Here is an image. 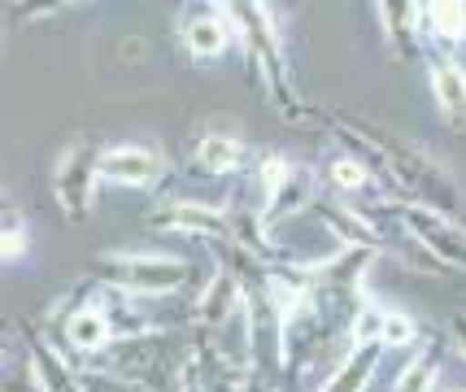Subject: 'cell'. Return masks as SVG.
Returning <instances> with one entry per match:
<instances>
[{"label": "cell", "instance_id": "cell-1", "mask_svg": "<svg viewBox=\"0 0 466 392\" xmlns=\"http://www.w3.org/2000/svg\"><path fill=\"white\" fill-rule=\"evenodd\" d=\"M223 14H227V26H231V44L240 48L244 57L248 79L262 83V92L284 118H301L305 105L297 83H292V70H288V53H284L279 22H275V9L240 0V5H223Z\"/></svg>", "mask_w": 466, "mask_h": 392}, {"label": "cell", "instance_id": "cell-2", "mask_svg": "<svg viewBox=\"0 0 466 392\" xmlns=\"http://www.w3.org/2000/svg\"><path fill=\"white\" fill-rule=\"evenodd\" d=\"M92 275H96V284L118 288L136 301H166V297L187 292L192 262L170 257V253H101Z\"/></svg>", "mask_w": 466, "mask_h": 392}, {"label": "cell", "instance_id": "cell-3", "mask_svg": "<svg viewBox=\"0 0 466 392\" xmlns=\"http://www.w3.org/2000/svg\"><path fill=\"white\" fill-rule=\"evenodd\" d=\"M258 196H262L266 227H284L301 218L319 201V170L305 162H292L284 153H266L258 162Z\"/></svg>", "mask_w": 466, "mask_h": 392}, {"label": "cell", "instance_id": "cell-4", "mask_svg": "<svg viewBox=\"0 0 466 392\" xmlns=\"http://www.w3.org/2000/svg\"><path fill=\"white\" fill-rule=\"evenodd\" d=\"M101 148L92 136H75L70 145L57 153V166H53V196H57V209L66 214V223H87V214L96 206V187H101Z\"/></svg>", "mask_w": 466, "mask_h": 392}, {"label": "cell", "instance_id": "cell-5", "mask_svg": "<svg viewBox=\"0 0 466 392\" xmlns=\"http://www.w3.org/2000/svg\"><path fill=\"white\" fill-rule=\"evenodd\" d=\"M392 214H397V231H406L431 262L466 275V223L462 218L436 214V209H427V206H410V201H397Z\"/></svg>", "mask_w": 466, "mask_h": 392}, {"label": "cell", "instance_id": "cell-6", "mask_svg": "<svg viewBox=\"0 0 466 392\" xmlns=\"http://www.w3.org/2000/svg\"><path fill=\"white\" fill-rule=\"evenodd\" d=\"M244 323H248V371L275 388V379L284 375V323L258 279L244 284Z\"/></svg>", "mask_w": 466, "mask_h": 392}, {"label": "cell", "instance_id": "cell-7", "mask_svg": "<svg viewBox=\"0 0 466 392\" xmlns=\"http://www.w3.org/2000/svg\"><path fill=\"white\" fill-rule=\"evenodd\" d=\"M96 175L109 187L148 192V187H157L166 179V157L153 145H114V148H101Z\"/></svg>", "mask_w": 466, "mask_h": 392}, {"label": "cell", "instance_id": "cell-8", "mask_svg": "<svg viewBox=\"0 0 466 392\" xmlns=\"http://www.w3.org/2000/svg\"><path fill=\"white\" fill-rule=\"evenodd\" d=\"M179 44L192 62H223L231 48V26H227L223 5H192L179 18Z\"/></svg>", "mask_w": 466, "mask_h": 392}, {"label": "cell", "instance_id": "cell-9", "mask_svg": "<svg viewBox=\"0 0 466 392\" xmlns=\"http://www.w3.org/2000/svg\"><path fill=\"white\" fill-rule=\"evenodd\" d=\"M157 231H175V236H197L205 245H223L231 240V227H227V209L218 206H201V201H166L153 218H148Z\"/></svg>", "mask_w": 466, "mask_h": 392}, {"label": "cell", "instance_id": "cell-10", "mask_svg": "<svg viewBox=\"0 0 466 392\" xmlns=\"http://www.w3.org/2000/svg\"><path fill=\"white\" fill-rule=\"evenodd\" d=\"M309 214L331 231V240H336L340 248H370V253H380V248H384V236L366 223L362 209H349L345 201H336V196H319Z\"/></svg>", "mask_w": 466, "mask_h": 392}, {"label": "cell", "instance_id": "cell-11", "mask_svg": "<svg viewBox=\"0 0 466 392\" xmlns=\"http://www.w3.org/2000/svg\"><path fill=\"white\" fill-rule=\"evenodd\" d=\"M26 362H31V375H35V388L40 392H83V371L44 331H35L26 340Z\"/></svg>", "mask_w": 466, "mask_h": 392}, {"label": "cell", "instance_id": "cell-12", "mask_svg": "<svg viewBox=\"0 0 466 392\" xmlns=\"http://www.w3.org/2000/svg\"><path fill=\"white\" fill-rule=\"evenodd\" d=\"M375 18H380L388 53H392L397 62H414V57L423 53V5H410V0L375 5Z\"/></svg>", "mask_w": 466, "mask_h": 392}, {"label": "cell", "instance_id": "cell-13", "mask_svg": "<svg viewBox=\"0 0 466 392\" xmlns=\"http://www.w3.org/2000/svg\"><path fill=\"white\" fill-rule=\"evenodd\" d=\"M61 336H66V345L83 357H96L114 345V336H109V323H105V314L92 306V297L79 301V306H70L66 318H61Z\"/></svg>", "mask_w": 466, "mask_h": 392}, {"label": "cell", "instance_id": "cell-14", "mask_svg": "<svg viewBox=\"0 0 466 392\" xmlns=\"http://www.w3.org/2000/svg\"><path fill=\"white\" fill-rule=\"evenodd\" d=\"M427 79H431V96L441 105L449 126L466 131V70L453 57H431L427 62Z\"/></svg>", "mask_w": 466, "mask_h": 392}, {"label": "cell", "instance_id": "cell-15", "mask_svg": "<svg viewBox=\"0 0 466 392\" xmlns=\"http://www.w3.org/2000/svg\"><path fill=\"white\" fill-rule=\"evenodd\" d=\"M441 384V340H419L410 349L406 367L392 375V392H436Z\"/></svg>", "mask_w": 466, "mask_h": 392}, {"label": "cell", "instance_id": "cell-16", "mask_svg": "<svg viewBox=\"0 0 466 392\" xmlns=\"http://www.w3.org/2000/svg\"><path fill=\"white\" fill-rule=\"evenodd\" d=\"M197 166H201L205 175H240L244 166H248V148L244 140L236 136H227V131H205L201 140H197Z\"/></svg>", "mask_w": 466, "mask_h": 392}, {"label": "cell", "instance_id": "cell-17", "mask_svg": "<svg viewBox=\"0 0 466 392\" xmlns=\"http://www.w3.org/2000/svg\"><path fill=\"white\" fill-rule=\"evenodd\" d=\"M380 345H366V349H349V357L327 375L314 392H366L370 379H375V367H380Z\"/></svg>", "mask_w": 466, "mask_h": 392}, {"label": "cell", "instance_id": "cell-18", "mask_svg": "<svg viewBox=\"0 0 466 392\" xmlns=\"http://www.w3.org/2000/svg\"><path fill=\"white\" fill-rule=\"evenodd\" d=\"M423 35L441 44H462L466 40V5L458 0H436L423 5Z\"/></svg>", "mask_w": 466, "mask_h": 392}, {"label": "cell", "instance_id": "cell-19", "mask_svg": "<svg viewBox=\"0 0 466 392\" xmlns=\"http://www.w3.org/2000/svg\"><path fill=\"white\" fill-rule=\"evenodd\" d=\"M327 184L336 196H353V192H362V187L375 184V170L358 157V153H336L331 162H327Z\"/></svg>", "mask_w": 466, "mask_h": 392}, {"label": "cell", "instance_id": "cell-20", "mask_svg": "<svg viewBox=\"0 0 466 392\" xmlns=\"http://www.w3.org/2000/svg\"><path fill=\"white\" fill-rule=\"evenodd\" d=\"M384 306L380 301H370L366 297L362 306L353 310V318H349V349H366V345H380V336H384Z\"/></svg>", "mask_w": 466, "mask_h": 392}, {"label": "cell", "instance_id": "cell-21", "mask_svg": "<svg viewBox=\"0 0 466 392\" xmlns=\"http://www.w3.org/2000/svg\"><path fill=\"white\" fill-rule=\"evenodd\" d=\"M423 340L419 318H410L406 310H388L384 314V336H380V349H414Z\"/></svg>", "mask_w": 466, "mask_h": 392}, {"label": "cell", "instance_id": "cell-22", "mask_svg": "<svg viewBox=\"0 0 466 392\" xmlns=\"http://www.w3.org/2000/svg\"><path fill=\"white\" fill-rule=\"evenodd\" d=\"M26 223H18L14 214L9 218H0V262H18L26 257Z\"/></svg>", "mask_w": 466, "mask_h": 392}, {"label": "cell", "instance_id": "cell-23", "mask_svg": "<svg viewBox=\"0 0 466 392\" xmlns=\"http://www.w3.org/2000/svg\"><path fill=\"white\" fill-rule=\"evenodd\" d=\"M170 392H201V379H197V367H192V353H187V362L179 367V375H175Z\"/></svg>", "mask_w": 466, "mask_h": 392}, {"label": "cell", "instance_id": "cell-24", "mask_svg": "<svg viewBox=\"0 0 466 392\" xmlns=\"http://www.w3.org/2000/svg\"><path fill=\"white\" fill-rule=\"evenodd\" d=\"M449 327H453V345H458V353L466 357V314H453V323H449Z\"/></svg>", "mask_w": 466, "mask_h": 392}, {"label": "cell", "instance_id": "cell-25", "mask_svg": "<svg viewBox=\"0 0 466 392\" xmlns=\"http://www.w3.org/2000/svg\"><path fill=\"white\" fill-rule=\"evenodd\" d=\"M118 48H122V62H140V57H144V53H140V48H144L140 35H136V40H122Z\"/></svg>", "mask_w": 466, "mask_h": 392}, {"label": "cell", "instance_id": "cell-26", "mask_svg": "<svg viewBox=\"0 0 466 392\" xmlns=\"http://www.w3.org/2000/svg\"><path fill=\"white\" fill-rule=\"evenodd\" d=\"M14 209H9V196H5V187H0V218H9Z\"/></svg>", "mask_w": 466, "mask_h": 392}, {"label": "cell", "instance_id": "cell-27", "mask_svg": "<svg viewBox=\"0 0 466 392\" xmlns=\"http://www.w3.org/2000/svg\"><path fill=\"white\" fill-rule=\"evenodd\" d=\"M453 392H466V388H453Z\"/></svg>", "mask_w": 466, "mask_h": 392}, {"label": "cell", "instance_id": "cell-28", "mask_svg": "<svg viewBox=\"0 0 466 392\" xmlns=\"http://www.w3.org/2000/svg\"><path fill=\"white\" fill-rule=\"evenodd\" d=\"M136 392H148V388H136Z\"/></svg>", "mask_w": 466, "mask_h": 392}]
</instances>
